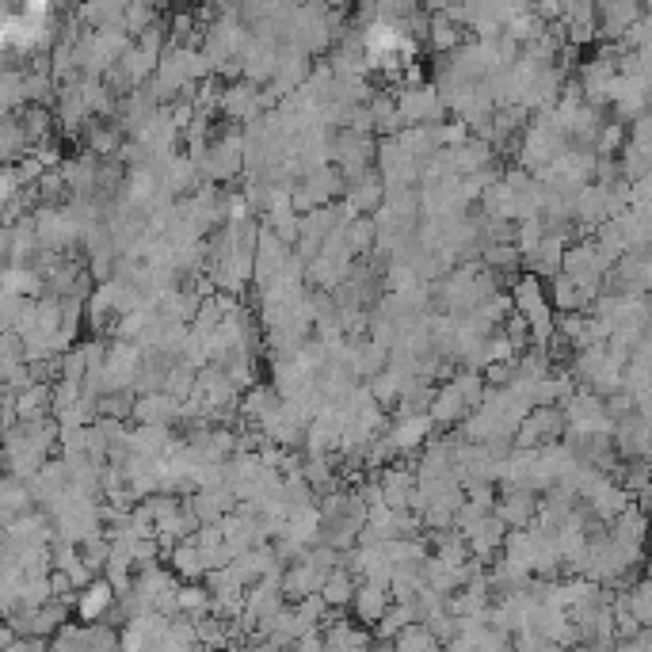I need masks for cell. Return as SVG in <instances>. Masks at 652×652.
I'll return each mask as SVG.
<instances>
[{"mask_svg": "<svg viewBox=\"0 0 652 652\" xmlns=\"http://www.w3.org/2000/svg\"><path fill=\"white\" fill-rule=\"evenodd\" d=\"M35 237H39V252L62 256L81 241V225L62 206H39L35 210Z\"/></svg>", "mask_w": 652, "mask_h": 652, "instance_id": "cell-1", "label": "cell"}, {"mask_svg": "<svg viewBox=\"0 0 652 652\" xmlns=\"http://www.w3.org/2000/svg\"><path fill=\"white\" fill-rule=\"evenodd\" d=\"M130 416L145 428H172L180 420V401L168 393H145V397H134Z\"/></svg>", "mask_w": 652, "mask_h": 652, "instance_id": "cell-2", "label": "cell"}, {"mask_svg": "<svg viewBox=\"0 0 652 652\" xmlns=\"http://www.w3.org/2000/svg\"><path fill=\"white\" fill-rule=\"evenodd\" d=\"M431 416L428 412H420V416H397V428H389V447H393V454L397 458H405V454H412V450L420 447L424 439H431Z\"/></svg>", "mask_w": 652, "mask_h": 652, "instance_id": "cell-3", "label": "cell"}, {"mask_svg": "<svg viewBox=\"0 0 652 652\" xmlns=\"http://www.w3.org/2000/svg\"><path fill=\"white\" fill-rule=\"evenodd\" d=\"M77 618H81V626H96V622H103L107 618V611L115 607V588L107 584V580H92L88 588H81V595H77Z\"/></svg>", "mask_w": 652, "mask_h": 652, "instance_id": "cell-4", "label": "cell"}, {"mask_svg": "<svg viewBox=\"0 0 652 652\" xmlns=\"http://www.w3.org/2000/svg\"><path fill=\"white\" fill-rule=\"evenodd\" d=\"M218 107H222L229 119L252 123V119H260V92H252L248 84H233V88H222Z\"/></svg>", "mask_w": 652, "mask_h": 652, "instance_id": "cell-5", "label": "cell"}, {"mask_svg": "<svg viewBox=\"0 0 652 652\" xmlns=\"http://www.w3.org/2000/svg\"><path fill=\"white\" fill-rule=\"evenodd\" d=\"M428 416H431V424H458V420H466L469 408H466V401H462V393H458L454 382H447L443 389L431 393Z\"/></svg>", "mask_w": 652, "mask_h": 652, "instance_id": "cell-6", "label": "cell"}, {"mask_svg": "<svg viewBox=\"0 0 652 652\" xmlns=\"http://www.w3.org/2000/svg\"><path fill=\"white\" fill-rule=\"evenodd\" d=\"M382 195H386V184L374 172H363V176H355V184H347V206L355 214H374Z\"/></svg>", "mask_w": 652, "mask_h": 652, "instance_id": "cell-7", "label": "cell"}, {"mask_svg": "<svg viewBox=\"0 0 652 652\" xmlns=\"http://www.w3.org/2000/svg\"><path fill=\"white\" fill-rule=\"evenodd\" d=\"M168 561H172L176 576H184V580H195V576H206V572H210V565H206V550L195 542V534L184 538V542H176V550L168 553Z\"/></svg>", "mask_w": 652, "mask_h": 652, "instance_id": "cell-8", "label": "cell"}, {"mask_svg": "<svg viewBox=\"0 0 652 652\" xmlns=\"http://www.w3.org/2000/svg\"><path fill=\"white\" fill-rule=\"evenodd\" d=\"M317 595H321V603H325L328 611H340V607L351 603V595H355V576L347 569H332L325 580H321Z\"/></svg>", "mask_w": 652, "mask_h": 652, "instance_id": "cell-9", "label": "cell"}, {"mask_svg": "<svg viewBox=\"0 0 652 652\" xmlns=\"http://www.w3.org/2000/svg\"><path fill=\"white\" fill-rule=\"evenodd\" d=\"M351 607L359 611V622H378L382 614H386L389 607V595L386 588H374V584H363V588H355V595H351Z\"/></svg>", "mask_w": 652, "mask_h": 652, "instance_id": "cell-10", "label": "cell"}, {"mask_svg": "<svg viewBox=\"0 0 652 652\" xmlns=\"http://www.w3.org/2000/svg\"><path fill=\"white\" fill-rule=\"evenodd\" d=\"M393 649L397 652H439V641L431 637V630L424 622H412L405 630L393 637Z\"/></svg>", "mask_w": 652, "mask_h": 652, "instance_id": "cell-11", "label": "cell"}, {"mask_svg": "<svg viewBox=\"0 0 652 652\" xmlns=\"http://www.w3.org/2000/svg\"><path fill=\"white\" fill-rule=\"evenodd\" d=\"M153 23H157V8H149V4H130V8H123V35L130 31L138 39Z\"/></svg>", "mask_w": 652, "mask_h": 652, "instance_id": "cell-12", "label": "cell"}, {"mask_svg": "<svg viewBox=\"0 0 652 652\" xmlns=\"http://www.w3.org/2000/svg\"><path fill=\"white\" fill-rule=\"evenodd\" d=\"M622 145H626V123H603V130H599V138H595L591 149H599L603 157H614Z\"/></svg>", "mask_w": 652, "mask_h": 652, "instance_id": "cell-13", "label": "cell"}, {"mask_svg": "<svg viewBox=\"0 0 652 652\" xmlns=\"http://www.w3.org/2000/svg\"><path fill=\"white\" fill-rule=\"evenodd\" d=\"M485 260H489V267H515L519 264V252H515V245H485Z\"/></svg>", "mask_w": 652, "mask_h": 652, "instance_id": "cell-14", "label": "cell"}, {"mask_svg": "<svg viewBox=\"0 0 652 652\" xmlns=\"http://www.w3.org/2000/svg\"><path fill=\"white\" fill-rule=\"evenodd\" d=\"M614 652H649V637H645V630L637 633V637H630V641H622Z\"/></svg>", "mask_w": 652, "mask_h": 652, "instance_id": "cell-15", "label": "cell"}, {"mask_svg": "<svg viewBox=\"0 0 652 652\" xmlns=\"http://www.w3.org/2000/svg\"><path fill=\"white\" fill-rule=\"evenodd\" d=\"M195 652H222V649H206V645H195Z\"/></svg>", "mask_w": 652, "mask_h": 652, "instance_id": "cell-16", "label": "cell"}]
</instances>
